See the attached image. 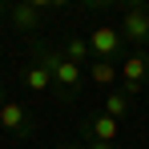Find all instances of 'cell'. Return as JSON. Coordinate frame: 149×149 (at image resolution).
I'll list each match as a JSON object with an SVG mask.
<instances>
[{"instance_id":"9c48e42d","label":"cell","mask_w":149,"mask_h":149,"mask_svg":"<svg viewBox=\"0 0 149 149\" xmlns=\"http://www.w3.org/2000/svg\"><path fill=\"white\" fill-rule=\"evenodd\" d=\"M125 109H129V97H125V93H109V97H105V117L121 121V117H125Z\"/></svg>"},{"instance_id":"8fae6325","label":"cell","mask_w":149,"mask_h":149,"mask_svg":"<svg viewBox=\"0 0 149 149\" xmlns=\"http://www.w3.org/2000/svg\"><path fill=\"white\" fill-rule=\"evenodd\" d=\"M89 40H69V49H65V56H69V61H77V65H81V61H85V56H89Z\"/></svg>"},{"instance_id":"277c9868","label":"cell","mask_w":149,"mask_h":149,"mask_svg":"<svg viewBox=\"0 0 149 149\" xmlns=\"http://www.w3.org/2000/svg\"><path fill=\"white\" fill-rule=\"evenodd\" d=\"M121 73H125V97H133L141 89V81L149 77V56H129L121 65Z\"/></svg>"},{"instance_id":"8992f818","label":"cell","mask_w":149,"mask_h":149,"mask_svg":"<svg viewBox=\"0 0 149 149\" xmlns=\"http://www.w3.org/2000/svg\"><path fill=\"white\" fill-rule=\"evenodd\" d=\"M12 24L24 28V32H36L40 28V4H16L12 8Z\"/></svg>"},{"instance_id":"ba28073f","label":"cell","mask_w":149,"mask_h":149,"mask_svg":"<svg viewBox=\"0 0 149 149\" xmlns=\"http://www.w3.org/2000/svg\"><path fill=\"white\" fill-rule=\"evenodd\" d=\"M24 85L32 89V93H49L52 89V73H49V65H32L24 73Z\"/></svg>"},{"instance_id":"7c38bea8","label":"cell","mask_w":149,"mask_h":149,"mask_svg":"<svg viewBox=\"0 0 149 149\" xmlns=\"http://www.w3.org/2000/svg\"><path fill=\"white\" fill-rule=\"evenodd\" d=\"M4 105H8V101H4V89H0V109H4Z\"/></svg>"},{"instance_id":"7a4b0ae2","label":"cell","mask_w":149,"mask_h":149,"mask_svg":"<svg viewBox=\"0 0 149 149\" xmlns=\"http://www.w3.org/2000/svg\"><path fill=\"white\" fill-rule=\"evenodd\" d=\"M89 49H93L97 61H109L113 52L121 49V28H109V24L93 28V32H89Z\"/></svg>"},{"instance_id":"5b68a950","label":"cell","mask_w":149,"mask_h":149,"mask_svg":"<svg viewBox=\"0 0 149 149\" xmlns=\"http://www.w3.org/2000/svg\"><path fill=\"white\" fill-rule=\"evenodd\" d=\"M0 125H4V129H12V133H24V129H28L24 105H20V101H8V105L0 109Z\"/></svg>"},{"instance_id":"4fadbf2b","label":"cell","mask_w":149,"mask_h":149,"mask_svg":"<svg viewBox=\"0 0 149 149\" xmlns=\"http://www.w3.org/2000/svg\"><path fill=\"white\" fill-rule=\"evenodd\" d=\"M85 149H93V145H85Z\"/></svg>"},{"instance_id":"52a82bcc","label":"cell","mask_w":149,"mask_h":149,"mask_svg":"<svg viewBox=\"0 0 149 149\" xmlns=\"http://www.w3.org/2000/svg\"><path fill=\"white\" fill-rule=\"evenodd\" d=\"M89 133H93V141H105V145H113V141H117V121L101 113V117H93Z\"/></svg>"},{"instance_id":"6da1fadb","label":"cell","mask_w":149,"mask_h":149,"mask_svg":"<svg viewBox=\"0 0 149 149\" xmlns=\"http://www.w3.org/2000/svg\"><path fill=\"white\" fill-rule=\"evenodd\" d=\"M40 65H49L52 85H56L61 93H73L77 85H81V65H77V61H69L65 52H40Z\"/></svg>"},{"instance_id":"30bf717a","label":"cell","mask_w":149,"mask_h":149,"mask_svg":"<svg viewBox=\"0 0 149 149\" xmlns=\"http://www.w3.org/2000/svg\"><path fill=\"white\" fill-rule=\"evenodd\" d=\"M89 73H93L97 85H113V81H117V65H109V61H93V69H89Z\"/></svg>"},{"instance_id":"3957f363","label":"cell","mask_w":149,"mask_h":149,"mask_svg":"<svg viewBox=\"0 0 149 149\" xmlns=\"http://www.w3.org/2000/svg\"><path fill=\"white\" fill-rule=\"evenodd\" d=\"M121 36L137 40V45H145V40H149V8H125Z\"/></svg>"}]
</instances>
